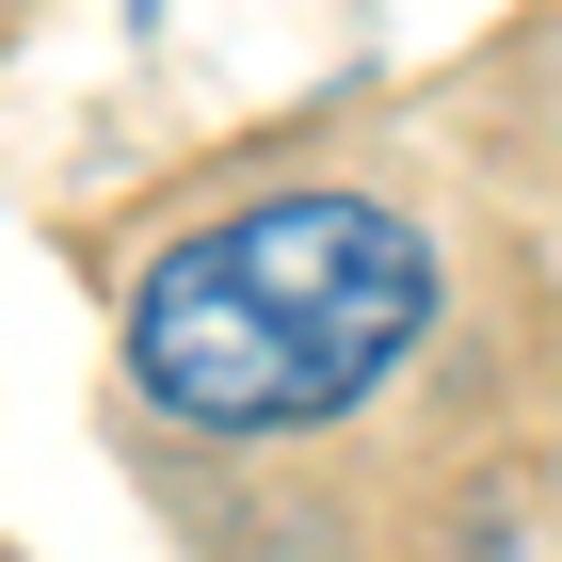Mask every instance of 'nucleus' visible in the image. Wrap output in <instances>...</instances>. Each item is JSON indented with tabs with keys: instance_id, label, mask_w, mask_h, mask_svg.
<instances>
[{
	"instance_id": "1",
	"label": "nucleus",
	"mask_w": 562,
	"mask_h": 562,
	"mask_svg": "<svg viewBox=\"0 0 562 562\" xmlns=\"http://www.w3.org/2000/svg\"><path fill=\"white\" fill-rule=\"evenodd\" d=\"M434 322V241L370 193H273L130 290V370L193 434H322Z\"/></svg>"
}]
</instances>
